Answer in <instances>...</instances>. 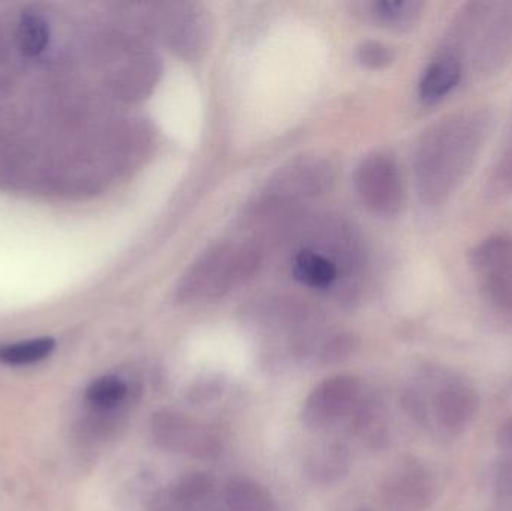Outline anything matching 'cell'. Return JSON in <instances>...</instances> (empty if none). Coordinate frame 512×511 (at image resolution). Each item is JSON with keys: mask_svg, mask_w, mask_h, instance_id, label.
I'll return each instance as SVG.
<instances>
[{"mask_svg": "<svg viewBox=\"0 0 512 511\" xmlns=\"http://www.w3.org/2000/svg\"><path fill=\"white\" fill-rule=\"evenodd\" d=\"M492 126L489 111H457L436 120L421 134L414 153L415 183L421 201L441 207L474 170Z\"/></svg>", "mask_w": 512, "mask_h": 511, "instance_id": "obj_1", "label": "cell"}, {"mask_svg": "<svg viewBox=\"0 0 512 511\" xmlns=\"http://www.w3.org/2000/svg\"><path fill=\"white\" fill-rule=\"evenodd\" d=\"M403 407L423 431L438 440L462 437L480 411L477 387L450 366L427 363L409 378Z\"/></svg>", "mask_w": 512, "mask_h": 511, "instance_id": "obj_2", "label": "cell"}, {"mask_svg": "<svg viewBox=\"0 0 512 511\" xmlns=\"http://www.w3.org/2000/svg\"><path fill=\"white\" fill-rule=\"evenodd\" d=\"M439 50L466 69L492 77L512 59V2H469L457 11Z\"/></svg>", "mask_w": 512, "mask_h": 511, "instance_id": "obj_3", "label": "cell"}, {"mask_svg": "<svg viewBox=\"0 0 512 511\" xmlns=\"http://www.w3.org/2000/svg\"><path fill=\"white\" fill-rule=\"evenodd\" d=\"M258 266L259 254L252 246L219 243L183 273L176 297L185 303L219 299L251 279Z\"/></svg>", "mask_w": 512, "mask_h": 511, "instance_id": "obj_4", "label": "cell"}, {"mask_svg": "<svg viewBox=\"0 0 512 511\" xmlns=\"http://www.w3.org/2000/svg\"><path fill=\"white\" fill-rule=\"evenodd\" d=\"M481 299L493 317L512 327V234L487 236L469 252Z\"/></svg>", "mask_w": 512, "mask_h": 511, "instance_id": "obj_5", "label": "cell"}, {"mask_svg": "<svg viewBox=\"0 0 512 511\" xmlns=\"http://www.w3.org/2000/svg\"><path fill=\"white\" fill-rule=\"evenodd\" d=\"M150 432L156 446L167 452L198 459H215L222 453L218 432L173 408H161L153 414Z\"/></svg>", "mask_w": 512, "mask_h": 511, "instance_id": "obj_6", "label": "cell"}, {"mask_svg": "<svg viewBox=\"0 0 512 511\" xmlns=\"http://www.w3.org/2000/svg\"><path fill=\"white\" fill-rule=\"evenodd\" d=\"M149 14L150 29L171 50L185 59H198L206 50L209 24L194 3H155Z\"/></svg>", "mask_w": 512, "mask_h": 511, "instance_id": "obj_7", "label": "cell"}, {"mask_svg": "<svg viewBox=\"0 0 512 511\" xmlns=\"http://www.w3.org/2000/svg\"><path fill=\"white\" fill-rule=\"evenodd\" d=\"M361 203L381 218L399 215L405 204L402 173L393 156L384 152L366 156L355 173Z\"/></svg>", "mask_w": 512, "mask_h": 511, "instance_id": "obj_8", "label": "cell"}, {"mask_svg": "<svg viewBox=\"0 0 512 511\" xmlns=\"http://www.w3.org/2000/svg\"><path fill=\"white\" fill-rule=\"evenodd\" d=\"M363 396V383L357 375H333L307 396L301 411L303 425L309 431H327L349 419Z\"/></svg>", "mask_w": 512, "mask_h": 511, "instance_id": "obj_9", "label": "cell"}, {"mask_svg": "<svg viewBox=\"0 0 512 511\" xmlns=\"http://www.w3.org/2000/svg\"><path fill=\"white\" fill-rule=\"evenodd\" d=\"M438 497V480L429 465L408 458L394 465L381 485L388 511H429Z\"/></svg>", "mask_w": 512, "mask_h": 511, "instance_id": "obj_10", "label": "cell"}, {"mask_svg": "<svg viewBox=\"0 0 512 511\" xmlns=\"http://www.w3.org/2000/svg\"><path fill=\"white\" fill-rule=\"evenodd\" d=\"M334 173L330 162L324 159H300L282 168L268 186L270 201L283 203L294 198L315 197L327 191Z\"/></svg>", "mask_w": 512, "mask_h": 511, "instance_id": "obj_11", "label": "cell"}, {"mask_svg": "<svg viewBox=\"0 0 512 511\" xmlns=\"http://www.w3.org/2000/svg\"><path fill=\"white\" fill-rule=\"evenodd\" d=\"M465 66L453 54L436 51L418 83V98L423 105H436L457 89L465 77Z\"/></svg>", "mask_w": 512, "mask_h": 511, "instance_id": "obj_12", "label": "cell"}, {"mask_svg": "<svg viewBox=\"0 0 512 511\" xmlns=\"http://www.w3.org/2000/svg\"><path fill=\"white\" fill-rule=\"evenodd\" d=\"M349 420L352 431L366 446L372 449L387 446L390 440V422L387 408L381 398L364 393L363 399Z\"/></svg>", "mask_w": 512, "mask_h": 511, "instance_id": "obj_13", "label": "cell"}, {"mask_svg": "<svg viewBox=\"0 0 512 511\" xmlns=\"http://www.w3.org/2000/svg\"><path fill=\"white\" fill-rule=\"evenodd\" d=\"M349 452L343 444L324 443L316 446L304 462L306 476L318 485H331L349 471Z\"/></svg>", "mask_w": 512, "mask_h": 511, "instance_id": "obj_14", "label": "cell"}, {"mask_svg": "<svg viewBox=\"0 0 512 511\" xmlns=\"http://www.w3.org/2000/svg\"><path fill=\"white\" fill-rule=\"evenodd\" d=\"M295 279L316 290H328L339 278L340 269L330 257L313 248H304L292 263Z\"/></svg>", "mask_w": 512, "mask_h": 511, "instance_id": "obj_15", "label": "cell"}, {"mask_svg": "<svg viewBox=\"0 0 512 511\" xmlns=\"http://www.w3.org/2000/svg\"><path fill=\"white\" fill-rule=\"evenodd\" d=\"M225 504L230 511H276L270 492L246 477H234L225 486Z\"/></svg>", "mask_w": 512, "mask_h": 511, "instance_id": "obj_16", "label": "cell"}, {"mask_svg": "<svg viewBox=\"0 0 512 511\" xmlns=\"http://www.w3.org/2000/svg\"><path fill=\"white\" fill-rule=\"evenodd\" d=\"M424 6L420 0H381L370 5V14L388 29L409 30L423 17Z\"/></svg>", "mask_w": 512, "mask_h": 511, "instance_id": "obj_17", "label": "cell"}, {"mask_svg": "<svg viewBox=\"0 0 512 511\" xmlns=\"http://www.w3.org/2000/svg\"><path fill=\"white\" fill-rule=\"evenodd\" d=\"M129 396V386L122 377L104 375L92 381L86 390V399L99 411H114L125 404Z\"/></svg>", "mask_w": 512, "mask_h": 511, "instance_id": "obj_18", "label": "cell"}, {"mask_svg": "<svg viewBox=\"0 0 512 511\" xmlns=\"http://www.w3.org/2000/svg\"><path fill=\"white\" fill-rule=\"evenodd\" d=\"M56 341L53 338L30 339L15 344L0 345V363L6 366H27L51 356Z\"/></svg>", "mask_w": 512, "mask_h": 511, "instance_id": "obj_19", "label": "cell"}, {"mask_svg": "<svg viewBox=\"0 0 512 511\" xmlns=\"http://www.w3.org/2000/svg\"><path fill=\"white\" fill-rule=\"evenodd\" d=\"M17 39L24 56H39L50 44V26L41 14L24 12L18 23Z\"/></svg>", "mask_w": 512, "mask_h": 511, "instance_id": "obj_20", "label": "cell"}, {"mask_svg": "<svg viewBox=\"0 0 512 511\" xmlns=\"http://www.w3.org/2000/svg\"><path fill=\"white\" fill-rule=\"evenodd\" d=\"M213 488H215V480L209 473L194 471V473L185 474L176 483L173 489V500L180 506H198L212 495Z\"/></svg>", "mask_w": 512, "mask_h": 511, "instance_id": "obj_21", "label": "cell"}, {"mask_svg": "<svg viewBox=\"0 0 512 511\" xmlns=\"http://www.w3.org/2000/svg\"><path fill=\"white\" fill-rule=\"evenodd\" d=\"M487 195L492 198H505L512 195V141L505 147L487 179Z\"/></svg>", "mask_w": 512, "mask_h": 511, "instance_id": "obj_22", "label": "cell"}, {"mask_svg": "<svg viewBox=\"0 0 512 511\" xmlns=\"http://www.w3.org/2000/svg\"><path fill=\"white\" fill-rule=\"evenodd\" d=\"M393 48L382 42L369 41L364 42L358 48V62L370 69H382L394 62Z\"/></svg>", "mask_w": 512, "mask_h": 511, "instance_id": "obj_23", "label": "cell"}, {"mask_svg": "<svg viewBox=\"0 0 512 511\" xmlns=\"http://www.w3.org/2000/svg\"><path fill=\"white\" fill-rule=\"evenodd\" d=\"M354 351V342L346 339L345 336H337L322 347L321 362L322 363H339L346 357L351 356Z\"/></svg>", "mask_w": 512, "mask_h": 511, "instance_id": "obj_24", "label": "cell"}, {"mask_svg": "<svg viewBox=\"0 0 512 511\" xmlns=\"http://www.w3.org/2000/svg\"><path fill=\"white\" fill-rule=\"evenodd\" d=\"M498 447L507 461H512V414L498 431Z\"/></svg>", "mask_w": 512, "mask_h": 511, "instance_id": "obj_25", "label": "cell"}, {"mask_svg": "<svg viewBox=\"0 0 512 511\" xmlns=\"http://www.w3.org/2000/svg\"><path fill=\"white\" fill-rule=\"evenodd\" d=\"M360 511H373V510H360Z\"/></svg>", "mask_w": 512, "mask_h": 511, "instance_id": "obj_26", "label": "cell"}]
</instances>
